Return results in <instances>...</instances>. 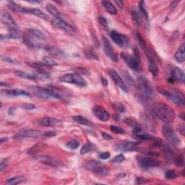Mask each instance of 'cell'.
Segmentation results:
<instances>
[{
	"instance_id": "obj_17",
	"label": "cell",
	"mask_w": 185,
	"mask_h": 185,
	"mask_svg": "<svg viewBox=\"0 0 185 185\" xmlns=\"http://www.w3.org/2000/svg\"><path fill=\"white\" fill-rule=\"evenodd\" d=\"M22 12L23 13H28L31 14L33 15H35L38 18L43 20H48L49 16L47 15L46 13H44V12L41 10L38 9V8H33V7H23Z\"/></svg>"
},
{
	"instance_id": "obj_19",
	"label": "cell",
	"mask_w": 185,
	"mask_h": 185,
	"mask_svg": "<svg viewBox=\"0 0 185 185\" xmlns=\"http://www.w3.org/2000/svg\"><path fill=\"white\" fill-rule=\"evenodd\" d=\"M146 55H147L148 58V70L152 73V75H153V77H157L158 75V67L157 65L156 61L153 59V57H152L151 54L148 52H146Z\"/></svg>"
},
{
	"instance_id": "obj_1",
	"label": "cell",
	"mask_w": 185,
	"mask_h": 185,
	"mask_svg": "<svg viewBox=\"0 0 185 185\" xmlns=\"http://www.w3.org/2000/svg\"><path fill=\"white\" fill-rule=\"evenodd\" d=\"M153 114L164 123L169 124L175 119V112L173 109L164 103H156L152 107Z\"/></svg>"
},
{
	"instance_id": "obj_53",
	"label": "cell",
	"mask_w": 185,
	"mask_h": 185,
	"mask_svg": "<svg viewBox=\"0 0 185 185\" xmlns=\"http://www.w3.org/2000/svg\"><path fill=\"white\" fill-rule=\"evenodd\" d=\"M101 135L105 140H109L112 139V137H111V135L108 134V133L106 132H101Z\"/></svg>"
},
{
	"instance_id": "obj_37",
	"label": "cell",
	"mask_w": 185,
	"mask_h": 185,
	"mask_svg": "<svg viewBox=\"0 0 185 185\" xmlns=\"http://www.w3.org/2000/svg\"><path fill=\"white\" fill-rule=\"evenodd\" d=\"M137 41H138V43L140 44V46L143 49V51H145L146 52H147V46H146V44H145V40H144V38H143V36L140 35V33H137Z\"/></svg>"
},
{
	"instance_id": "obj_39",
	"label": "cell",
	"mask_w": 185,
	"mask_h": 185,
	"mask_svg": "<svg viewBox=\"0 0 185 185\" xmlns=\"http://www.w3.org/2000/svg\"><path fill=\"white\" fill-rule=\"evenodd\" d=\"M177 176V174H176V172L174 171V170H169V171H167L165 174L166 179L169 180L174 179H176Z\"/></svg>"
},
{
	"instance_id": "obj_46",
	"label": "cell",
	"mask_w": 185,
	"mask_h": 185,
	"mask_svg": "<svg viewBox=\"0 0 185 185\" xmlns=\"http://www.w3.org/2000/svg\"><path fill=\"white\" fill-rule=\"evenodd\" d=\"M114 106L115 109H117L119 112L122 113L125 111V107H124V105L121 104V103H116V104H114Z\"/></svg>"
},
{
	"instance_id": "obj_62",
	"label": "cell",
	"mask_w": 185,
	"mask_h": 185,
	"mask_svg": "<svg viewBox=\"0 0 185 185\" xmlns=\"http://www.w3.org/2000/svg\"><path fill=\"white\" fill-rule=\"evenodd\" d=\"M184 113H182V114H181V116H180L181 118H182V119L183 120H184Z\"/></svg>"
},
{
	"instance_id": "obj_12",
	"label": "cell",
	"mask_w": 185,
	"mask_h": 185,
	"mask_svg": "<svg viewBox=\"0 0 185 185\" xmlns=\"http://www.w3.org/2000/svg\"><path fill=\"white\" fill-rule=\"evenodd\" d=\"M52 25L56 28H57L68 32V33H71V32L74 31V28L68 23H67L65 20H63L62 18H60V17H56V18L53 19Z\"/></svg>"
},
{
	"instance_id": "obj_5",
	"label": "cell",
	"mask_w": 185,
	"mask_h": 185,
	"mask_svg": "<svg viewBox=\"0 0 185 185\" xmlns=\"http://www.w3.org/2000/svg\"><path fill=\"white\" fill-rule=\"evenodd\" d=\"M85 168L100 176H106L109 174V169L106 166L96 161H88L85 164Z\"/></svg>"
},
{
	"instance_id": "obj_60",
	"label": "cell",
	"mask_w": 185,
	"mask_h": 185,
	"mask_svg": "<svg viewBox=\"0 0 185 185\" xmlns=\"http://www.w3.org/2000/svg\"><path fill=\"white\" fill-rule=\"evenodd\" d=\"M28 2L30 3H41L40 1H28Z\"/></svg>"
},
{
	"instance_id": "obj_61",
	"label": "cell",
	"mask_w": 185,
	"mask_h": 185,
	"mask_svg": "<svg viewBox=\"0 0 185 185\" xmlns=\"http://www.w3.org/2000/svg\"><path fill=\"white\" fill-rule=\"evenodd\" d=\"M7 140H8V138H2L1 139V143H2L4 141H7Z\"/></svg>"
},
{
	"instance_id": "obj_28",
	"label": "cell",
	"mask_w": 185,
	"mask_h": 185,
	"mask_svg": "<svg viewBox=\"0 0 185 185\" xmlns=\"http://www.w3.org/2000/svg\"><path fill=\"white\" fill-rule=\"evenodd\" d=\"M101 3L109 13H110L111 15H116L117 13V9H116V7L114 6V5L111 2L104 0V1L101 2Z\"/></svg>"
},
{
	"instance_id": "obj_49",
	"label": "cell",
	"mask_w": 185,
	"mask_h": 185,
	"mask_svg": "<svg viewBox=\"0 0 185 185\" xmlns=\"http://www.w3.org/2000/svg\"><path fill=\"white\" fill-rule=\"evenodd\" d=\"M87 54H88V57L90 58V59H98V58L97 57V55L96 54L95 52L93 51L90 49V50L87 51Z\"/></svg>"
},
{
	"instance_id": "obj_45",
	"label": "cell",
	"mask_w": 185,
	"mask_h": 185,
	"mask_svg": "<svg viewBox=\"0 0 185 185\" xmlns=\"http://www.w3.org/2000/svg\"><path fill=\"white\" fill-rule=\"evenodd\" d=\"M124 161V156L123 154H119L117 156H116L112 160V162L114 163H121Z\"/></svg>"
},
{
	"instance_id": "obj_47",
	"label": "cell",
	"mask_w": 185,
	"mask_h": 185,
	"mask_svg": "<svg viewBox=\"0 0 185 185\" xmlns=\"http://www.w3.org/2000/svg\"><path fill=\"white\" fill-rule=\"evenodd\" d=\"M98 22H99V23L102 25V26L104 27L108 26V21H107L106 18H104V17L103 16H100L98 17Z\"/></svg>"
},
{
	"instance_id": "obj_29",
	"label": "cell",
	"mask_w": 185,
	"mask_h": 185,
	"mask_svg": "<svg viewBox=\"0 0 185 185\" xmlns=\"http://www.w3.org/2000/svg\"><path fill=\"white\" fill-rule=\"evenodd\" d=\"M15 75H17L18 77H22V78L27 79V80H35L38 78V75H31L28 74V73H26L25 72H23V71H15Z\"/></svg>"
},
{
	"instance_id": "obj_31",
	"label": "cell",
	"mask_w": 185,
	"mask_h": 185,
	"mask_svg": "<svg viewBox=\"0 0 185 185\" xmlns=\"http://www.w3.org/2000/svg\"><path fill=\"white\" fill-rule=\"evenodd\" d=\"M73 121L76 122V123H78L80 124H83V125H90V122L88 119H86V118L82 117V116H75V117H72Z\"/></svg>"
},
{
	"instance_id": "obj_4",
	"label": "cell",
	"mask_w": 185,
	"mask_h": 185,
	"mask_svg": "<svg viewBox=\"0 0 185 185\" xmlns=\"http://www.w3.org/2000/svg\"><path fill=\"white\" fill-rule=\"evenodd\" d=\"M59 81L62 83L75 84L80 86H85L87 85L85 80L77 73H68L62 75L59 78Z\"/></svg>"
},
{
	"instance_id": "obj_54",
	"label": "cell",
	"mask_w": 185,
	"mask_h": 185,
	"mask_svg": "<svg viewBox=\"0 0 185 185\" xmlns=\"http://www.w3.org/2000/svg\"><path fill=\"white\" fill-rule=\"evenodd\" d=\"M115 4L117 6H119V7L121 8V9H123L124 7V2L122 1V0H117V1H115Z\"/></svg>"
},
{
	"instance_id": "obj_59",
	"label": "cell",
	"mask_w": 185,
	"mask_h": 185,
	"mask_svg": "<svg viewBox=\"0 0 185 185\" xmlns=\"http://www.w3.org/2000/svg\"><path fill=\"white\" fill-rule=\"evenodd\" d=\"M179 3V2L178 1H176V2H172V4L171 5V7H175L176 5H177V4Z\"/></svg>"
},
{
	"instance_id": "obj_3",
	"label": "cell",
	"mask_w": 185,
	"mask_h": 185,
	"mask_svg": "<svg viewBox=\"0 0 185 185\" xmlns=\"http://www.w3.org/2000/svg\"><path fill=\"white\" fill-rule=\"evenodd\" d=\"M158 91L161 95L169 98L170 101L179 106H184V96L180 90L177 89H172L170 91L166 90L163 88H158Z\"/></svg>"
},
{
	"instance_id": "obj_41",
	"label": "cell",
	"mask_w": 185,
	"mask_h": 185,
	"mask_svg": "<svg viewBox=\"0 0 185 185\" xmlns=\"http://www.w3.org/2000/svg\"><path fill=\"white\" fill-rule=\"evenodd\" d=\"M43 61H44L45 64H48L49 66H54V65H57V62H56L54 59L49 57H44L43 58Z\"/></svg>"
},
{
	"instance_id": "obj_24",
	"label": "cell",
	"mask_w": 185,
	"mask_h": 185,
	"mask_svg": "<svg viewBox=\"0 0 185 185\" xmlns=\"http://www.w3.org/2000/svg\"><path fill=\"white\" fill-rule=\"evenodd\" d=\"M41 124L45 127H55L61 124V122L55 118L52 117H44L41 119Z\"/></svg>"
},
{
	"instance_id": "obj_18",
	"label": "cell",
	"mask_w": 185,
	"mask_h": 185,
	"mask_svg": "<svg viewBox=\"0 0 185 185\" xmlns=\"http://www.w3.org/2000/svg\"><path fill=\"white\" fill-rule=\"evenodd\" d=\"M94 114L96 116V117L98 118L100 120H101L103 122L108 121L110 118L109 114L107 112V111L104 108H103L102 106H96L92 109Z\"/></svg>"
},
{
	"instance_id": "obj_14",
	"label": "cell",
	"mask_w": 185,
	"mask_h": 185,
	"mask_svg": "<svg viewBox=\"0 0 185 185\" xmlns=\"http://www.w3.org/2000/svg\"><path fill=\"white\" fill-rule=\"evenodd\" d=\"M109 74H110L111 78L113 79V80L114 81V83L117 84L120 89H122L123 91L125 92H128V88L127 85H126V83H124L123 80L122 79V77H120V75L118 74L117 71L114 69H110L109 70Z\"/></svg>"
},
{
	"instance_id": "obj_33",
	"label": "cell",
	"mask_w": 185,
	"mask_h": 185,
	"mask_svg": "<svg viewBox=\"0 0 185 185\" xmlns=\"http://www.w3.org/2000/svg\"><path fill=\"white\" fill-rule=\"evenodd\" d=\"M8 36L10 38H13V39L19 38L20 36V31L18 28H9V35Z\"/></svg>"
},
{
	"instance_id": "obj_34",
	"label": "cell",
	"mask_w": 185,
	"mask_h": 185,
	"mask_svg": "<svg viewBox=\"0 0 185 185\" xmlns=\"http://www.w3.org/2000/svg\"><path fill=\"white\" fill-rule=\"evenodd\" d=\"M92 149H93V145H92V144H91L90 143H85L81 148L80 154L85 155L86 153H88L91 151Z\"/></svg>"
},
{
	"instance_id": "obj_13",
	"label": "cell",
	"mask_w": 185,
	"mask_h": 185,
	"mask_svg": "<svg viewBox=\"0 0 185 185\" xmlns=\"http://www.w3.org/2000/svg\"><path fill=\"white\" fill-rule=\"evenodd\" d=\"M28 64L31 67L36 69L39 73L41 76H46L49 74V70H51V66L45 63H38V62H28Z\"/></svg>"
},
{
	"instance_id": "obj_36",
	"label": "cell",
	"mask_w": 185,
	"mask_h": 185,
	"mask_svg": "<svg viewBox=\"0 0 185 185\" xmlns=\"http://www.w3.org/2000/svg\"><path fill=\"white\" fill-rule=\"evenodd\" d=\"M80 146V143L77 140H72L70 142L67 144V148H69V149L72 150H75L77 149Z\"/></svg>"
},
{
	"instance_id": "obj_15",
	"label": "cell",
	"mask_w": 185,
	"mask_h": 185,
	"mask_svg": "<svg viewBox=\"0 0 185 185\" xmlns=\"http://www.w3.org/2000/svg\"><path fill=\"white\" fill-rule=\"evenodd\" d=\"M139 163L143 168L157 167L161 163L158 159L153 158V157H144V158H140Z\"/></svg>"
},
{
	"instance_id": "obj_21",
	"label": "cell",
	"mask_w": 185,
	"mask_h": 185,
	"mask_svg": "<svg viewBox=\"0 0 185 185\" xmlns=\"http://www.w3.org/2000/svg\"><path fill=\"white\" fill-rule=\"evenodd\" d=\"M138 145L139 143H137V142L127 141L118 145L117 148L119 150H122V151L124 152L133 151V150H135L137 149V146Z\"/></svg>"
},
{
	"instance_id": "obj_25",
	"label": "cell",
	"mask_w": 185,
	"mask_h": 185,
	"mask_svg": "<svg viewBox=\"0 0 185 185\" xmlns=\"http://www.w3.org/2000/svg\"><path fill=\"white\" fill-rule=\"evenodd\" d=\"M174 59L179 63H183L185 60L184 55V44H182L174 55Z\"/></svg>"
},
{
	"instance_id": "obj_40",
	"label": "cell",
	"mask_w": 185,
	"mask_h": 185,
	"mask_svg": "<svg viewBox=\"0 0 185 185\" xmlns=\"http://www.w3.org/2000/svg\"><path fill=\"white\" fill-rule=\"evenodd\" d=\"M132 20L134 22L136 23V24L138 25V26H140L141 25V19L140 17V15L138 14V12L137 11H134L132 12Z\"/></svg>"
},
{
	"instance_id": "obj_9",
	"label": "cell",
	"mask_w": 185,
	"mask_h": 185,
	"mask_svg": "<svg viewBox=\"0 0 185 185\" xmlns=\"http://www.w3.org/2000/svg\"><path fill=\"white\" fill-rule=\"evenodd\" d=\"M110 36L111 39L120 47H127L129 45V39L125 35L113 31L111 32Z\"/></svg>"
},
{
	"instance_id": "obj_35",
	"label": "cell",
	"mask_w": 185,
	"mask_h": 185,
	"mask_svg": "<svg viewBox=\"0 0 185 185\" xmlns=\"http://www.w3.org/2000/svg\"><path fill=\"white\" fill-rule=\"evenodd\" d=\"M8 7H9L12 10H13L15 12H22L23 7L20 5H18L14 2H8Z\"/></svg>"
},
{
	"instance_id": "obj_58",
	"label": "cell",
	"mask_w": 185,
	"mask_h": 185,
	"mask_svg": "<svg viewBox=\"0 0 185 185\" xmlns=\"http://www.w3.org/2000/svg\"><path fill=\"white\" fill-rule=\"evenodd\" d=\"M101 82H102L103 85L105 86H106L107 85H108V81H107V79L106 78V77H101Z\"/></svg>"
},
{
	"instance_id": "obj_7",
	"label": "cell",
	"mask_w": 185,
	"mask_h": 185,
	"mask_svg": "<svg viewBox=\"0 0 185 185\" xmlns=\"http://www.w3.org/2000/svg\"><path fill=\"white\" fill-rule=\"evenodd\" d=\"M162 132L163 136H164L170 143H172L174 145H181L182 142H181L179 137H178V135H176L175 131L173 130V128H172L169 124H166L163 126Z\"/></svg>"
},
{
	"instance_id": "obj_30",
	"label": "cell",
	"mask_w": 185,
	"mask_h": 185,
	"mask_svg": "<svg viewBox=\"0 0 185 185\" xmlns=\"http://www.w3.org/2000/svg\"><path fill=\"white\" fill-rule=\"evenodd\" d=\"M25 177L23 176H15V177L10 178L9 179L7 180L6 182V184H10V185H13V184H20L24 182Z\"/></svg>"
},
{
	"instance_id": "obj_32",
	"label": "cell",
	"mask_w": 185,
	"mask_h": 185,
	"mask_svg": "<svg viewBox=\"0 0 185 185\" xmlns=\"http://www.w3.org/2000/svg\"><path fill=\"white\" fill-rule=\"evenodd\" d=\"M46 9L47 10V11H48L49 13L54 16L55 18L56 17H59V15H60L59 11L54 5H52V4H48V5H46Z\"/></svg>"
},
{
	"instance_id": "obj_55",
	"label": "cell",
	"mask_w": 185,
	"mask_h": 185,
	"mask_svg": "<svg viewBox=\"0 0 185 185\" xmlns=\"http://www.w3.org/2000/svg\"><path fill=\"white\" fill-rule=\"evenodd\" d=\"M44 135L46 137H53L56 135V132H52V131H49V132H46L44 133Z\"/></svg>"
},
{
	"instance_id": "obj_23",
	"label": "cell",
	"mask_w": 185,
	"mask_h": 185,
	"mask_svg": "<svg viewBox=\"0 0 185 185\" xmlns=\"http://www.w3.org/2000/svg\"><path fill=\"white\" fill-rule=\"evenodd\" d=\"M171 77L174 81H177L179 83H184V72L179 67H174L172 70Z\"/></svg>"
},
{
	"instance_id": "obj_38",
	"label": "cell",
	"mask_w": 185,
	"mask_h": 185,
	"mask_svg": "<svg viewBox=\"0 0 185 185\" xmlns=\"http://www.w3.org/2000/svg\"><path fill=\"white\" fill-rule=\"evenodd\" d=\"M135 137H137V139L141 140H153V137L151 136V135L147 134V133H143V132H140L139 133L138 135H137L136 136H135Z\"/></svg>"
},
{
	"instance_id": "obj_8",
	"label": "cell",
	"mask_w": 185,
	"mask_h": 185,
	"mask_svg": "<svg viewBox=\"0 0 185 185\" xmlns=\"http://www.w3.org/2000/svg\"><path fill=\"white\" fill-rule=\"evenodd\" d=\"M44 135L41 131L38 130H23L17 133L15 135V138L16 139H23V138H36Z\"/></svg>"
},
{
	"instance_id": "obj_26",
	"label": "cell",
	"mask_w": 185,
	"mask_h": 185,
	"mask_svg": "<svg viewBox=\"0 0 185 185\" xmlns=\"http://www.w3.org/2000/svg\"><path fill=\"white\" fill-rule=\"evenodd\" d=\"M30 35H31L33 37L39 40H46V36L43 33L42 31H41L40 30L37 28H30L28 30Z\"/></svg>"
},
{
	"instance_id": "obj_52",
	"label": "cell",
	"mask_w": 185,
	"mask_h": 185,
	"mask_svg": "<svg viewBox=\"0 0 185 185\" xmlns=\"http://www.w3.org/2000/svg\"><path fill=\"white\" fill-rule=\"evenodd\" d=\"M177 130L181 133L182 135H184V131H185V127L183 124H179V125L177 126Z\"/></svg>"
},
{
	"instance_id": "obj_6",
	"label": "cell",
	"mask_w": 185,
	"mask_h": 185,
	"mask_svg": "<svg viewBox=\"0 0 185 185\" xmlns=\"http://www.w3.org/2000/svg\"><path fill=\"white\" fill-rule=\"evenodd\" d=\"M138 88L145 97L151 98L154 96L153 89L147 77L140 76L138 78Z\"/></svg>"
},
{
	"instance_id": "obj_44",
	"label": "cell",
	"mask_w": 185,
	"mask_h": 185,
	"mask_svg": "<svg viewBox=\"0 0 185 185\" xmlns=\"http://www.w3.org/2000/svg\"><path fill=\"white\" fill-rule=\"evenodd\" d=\"M174 163H175L176 165L178 166H184V157H183V156H177L175 158Z\"/></svg>"
},
{
	"instance_id": "obj_20",
	"label": "cell",
	"mask_w": 185,
	"mask_h": 185,
	"mask_svg": "<svg viewBox=\"0 0 185 185\" xmlns=\"http://www.w3.org/2000/svg\"><path fill=\"white\" fill-rule=\"evenodd\" d=\"M35 37L32 36L30 34H26V35L23 36V40L24 44L26 45L27 46L30 47V48H33V49H39L41 47V44L36 41L35 39Z\"/></svg>"
},
{
	"instance_id": "obj_57",
	"label": "cell",
	"mask_w": 185,
	"mask_h": 185,
	"mask_svg": "<svg viewBox=\"0 0 185 185\" xmlns=\"http://www.w3.org/2000/svg\"><path fill=\"white\" fill-rule=\"evenodd\" d=\"M79 73H81V74H84V73H87L88 70H85V69H83V68H78V70H76Z\"/></svg>"
},
{
	"instance_id": "obj_27",
	"label": "cell",
	"mask_w": 185,
	"mask_h": 185,
	"mask_svg": "<svg viewBox=\"0 0 185 185\" xmlns=\"http://www.w3.org/2000/svg\"><path fill=\"white\" fill-rule=\"evenodd\" d=\"M46 50L48 51L49 54L51 56H54V57H62L64 56V53L62 50H60L59 49L56 48V47L53 46H48L46 48Z\"/></svg>"
},
{
	"instance_id": "obj_43",
	"label": "cell",
	"mask_w": 185,
	"mask_h": 185,
	"mask_svg": "<svg viewBox=\"0 0 185 185\" xmlns=\"http://www.w3.org/2000/svg\"><path fill=\"white\" fill-rule=\"evenodd\" d=\"M110 130H111V132H114L116 134H124V132H125L123 129L117 126L111 125L110 127Z\"/></svg>"
},
{
	"instance_id": "obj_11",
	"label": "cell",
	"mask_w": 185,
	"mask_h": 185,
	"mask_svg": "<svg viewBox=\"0 0 185 185\" xmlns=\"http://www.w3.org/2000/svg\"><path fill=\"white\" fill-rule=\"evenodd\" d=\"M103 45L106 54L114 62H118V57L117 53L111 46V43L106 37H103Z\"/></svg>"
},
{
	"instance_id": "obj_22",
	"label": "cell",
	"mask_w": 185,
	"mask_h": 185,
	"mask_svg": "<svg viewBox=\"0 0 185 185\" xmlns=\"http://www.w3.org/2000/svg\"><path fill=\"white\" fill-rule=\"evenodd\" d=\"M2 94L5 96H28V97H31V94L30 92H28L23 90L20 89H5L1 90Z\"/></svg>"
},
{
	"instance_id": "obj_51",
	"label": "cell",
	"mask_w": 185,
	"mask_h": 185,
	"mask_svg": "<svg viewBox=\"0 0 185 185\" xmlns=\"http://www.w3.org/2000/svg\"><path fill=\"white\" fill-rule=\"evenodd\" d=\"M111 156V154L109 153V152H104V153H101L99 155V158L101 159H102V160H106V159H108L109 158H110Z\"/></svg>"
},
{
	"instance_id": "obj_10",
	"label": "cell",
	"mask_w": 185,
	"mask_h": 185,
	"mask_svg": "<svg viewBox=\"0 0 185 185\" xmlns=\"http://www.w3.org/2000/svg\"><path fill=\"white\" fill-rule=\"evenodd\" d=\"M36 159L39 161L40 163H44V164L49 165L53 167H59L61 166V162L55 158L54 157L51 156H46V155H41L36 157Z\"/></svg>"
},
{
	"instance_id": "obj_42",
	"label": "cell",
	"mask_w": 185,
	"mask_h": 185,
	"mask_svg": "<svg viewBox=\"0 0 185 185\" xmlns=\"http://www.w3.org/2000/svg\"><path fill=\"white\" fill-rule=\"evenodd\" d=\"M139 8H140V12H142V13H143L144 15V16L145 17V18L148 19V12H147V10H146V8H145V2H144L143 1L140 2Z\"/></svg>"
},
{
	"instance_id": "obj_48",
	"label": "cell",
	"mask_w": 185,
	"mask_h": 185,
	"mask_svg": "<svg viewBox=\"0 0 185 185\" xmlns=\"http://www.w3.org/2000/svg\"><path fill=\"white\" fill-rule=\"evenodd\" d=\"M8 164V159H4V160L1 162V164H0V172L2 173L4 170H5Z\"/></svg>"
},
{
	"instance_id": "obj_56",
	"label": "cell",
	"mask_w": 185,
	"mask_h": 185,
	"mask_svg": "<svg viewBox=\"0 0 185 185\" xmlns=\"http://www.w3.org/2000/svg\"><path fill=\"white\" fill-rule=\"evenodd\" d=\"M5 58H6V59H4V58H2V59L5 60V61H7V62H11V63H17V62L15 61V60L12 59V58H8V57H5Z\"/></svg>"
},
{
	"instance_id": "obj_50",
	"label": "cell",
	"mask_w": 185,
	"mask_h": 185,
	"mask_svg": "<svg viewBox=\"0 0 185 185\" xmlns=\"http://www.w3.org/2000/svg\"><path fill=\"white\" fill-rule=\"evenodd\" d=\"M21 107L24 109H26V110H32V109L36 108V106L31 104H23L21 105Z\"/></svg>"
},
{
	"instance_id": "obj_2",
	"label": "cell",
	"mask_w": 185,
	"mask_h": 185,
	"mask_svg": "<svg viewBox=\"0 0 185 185\" xmlns=\"http://www.w3.org/2000/svg\"><path fill=\"white\" fill-rule=\"evenodd\" d=\"M133 52H134L133 56L125 53H122L121 56L122 59L132 70L135 71H140L142 70V62L140 55L139 51L136 47H135L133 49Z\"/></svg>"
},
{
	"instance_id": "obj_16",
	"label": "cell",
	"mask_w": 185,
	"mask_h": 185,
	"mask_svg": "<svg viewBox=\"0 0 185 185\" xmlns=\"http://www.w3.org/2000/svg\"><path fill=\"white\" fill-rule=\"evenodd\" d=\"M1 20L4 24L7 25L9 28H18V25L14 19L12 18L11 15L7 12H1Z\"/></svg>"
}]
</instances>
